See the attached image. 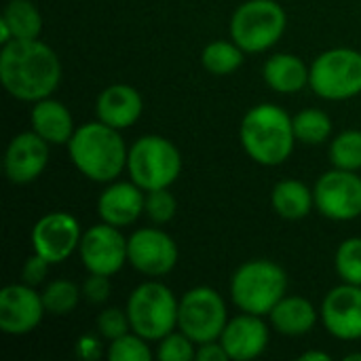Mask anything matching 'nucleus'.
<instances>
[{"instance_id": "nucleus-1", "label": "nucleus", "mask_w": 361, "mask_h": 361, "mask_svg": "<svg viewBox=\"0 0 361 361\" xmlns=\"http://www.w3.org/2000/svg\"><path fill=\"white\" fill-rule=\"evenodd\" d=\"M0 80L11 97L34 104L51 97L59 87L61 61L38 38H15L0 49Z\"/></svg>"}, {"instance_id": "nucleus-2", "label": "nucleus", "mask_w": 361, "mask_h": 361, "mask_svg": "<svg viewBox=\"0 0 361 361\" xmlns=\"http://www.w3.org/2000/svg\"><path fill=\"white\" fill-rule=\"evenodd\" d=\"M72 165L91 182L110 184L127 169L129 148L118 129L97 121L76 127L68 142Z\"/></svg>"}, {"instance_id": "nucleus-3", "label": "nucleus", "mask_w": 361, "mask_h": 361, "mask_svg": "<svg viewBox=\"0 0 361 361\" xmlns=\"http://www.w3.org/2000/svg\"><path fill=\"white\" fill-rule=\"evenodd\" d=\"M239 140L254 163L279 167L292 157L296 146L294 121L277 104H258L243 114Z\"/></svg>"}, {"instance_id": "nucleus-4", "label": "nucleus", "mask_w": 361, "mask_h": 361, "mask_svg": "<svg viewBox=\"0 0 361 361\" xmlns=\"http://www.w3.org/2000/svg\"><path fill=\"white\" fill-rule=\"evenodd\" d=\"M288 294L286 271L267 258L243 262L231 277V298L235 307L252 315H269Z\"/></svg>"}, {"instance_id": "nucleus-5", "label": "nucleus", "mask_w": 361, "mask_h": 361, "mask_svg": "<svg viewBox=\"0 0 361 361\" xmlns=\"http://www.w3.org/2000/svg\"><path fill=\"white\" fill-rule=\"evenodd\" d=\"M127 315L131 332L148 343H159L178 328L180 300L165 283L150 279L140 283L127 298Z\"/></svg>"}, {"instance_id": "nucleus-6", "label": "nucleus", "mask_w": 361, "mask_h": 361, "mask_svg": "<svg viewBox=\"0 0 361 361\" xmlns=\"http://www.w3.org/2000/svg\"><path fill=\"white\" fill-rule=\"evenodd\" d=\"M127 173L142 190L169 188L182 173L178 146L163 135H142L127 154Z\"/></svg>"}, {"instance_id": "nucleus-7", "label": "nucleus", "mask_w": 361, "mask_h": 361, "mask_svg": "<svg viewBox=\"0 0 361 361\" xmlns=\"http://www.w3.org/2000/svg\"><path fill=\"white\" fill-rule=\"evenodd\" d=\"M288 27L286 8L277 0H245L231 17V40L245 53H264L275 47Z\"/></svg>"}, {"instance_id": "nucleus-8", "label": "nucleus", "mask_w": 361, "mask_h": 361, "mask_svg": "<svg viewBox=\"0 0 361 361\" xmlns=\"http://www.w3.org/2000/svg\"><path fill=\"white\" fill-rule=\"evenodd\" d=\"M309 87L328 102H345L361 93V53L349 47L328 49L311 63Z\"/></svg>"}, {"instance_id": "nucleus-9", "label": "nucleus", "mask_w": 361, "mask_h": 361, "mask_svg": "<svg viewBox=\"0 0 361 361\" xmlns=\"http://www.w3.org/2000/svg\"><path fill=\"white\" fill-rule=\"evenodd\" d=\"M228 324L224 298L209 286H197L180 298L178 330L195 345L220 341Z\"/></svg>"}, {"instance_id": "nucleus-10", "label": "nucleus", "mask_w": 361, "mask_h": 361, "mask_svg": "<svg viewBox=\"0 0 361 361\" xmlns=\"http://www.w3.org/2000/svg\"><path fill=\"white\" fill-rule=\"evenodd\" d=\"M317 212L334 222H349L361 216V178L357 171L330 169L313 188Z\"/></svg>"}, {"instance_id": "nucleus-11", "label": "nucleus", "mask_w": 361, "mask_h": 361, "mask_svg": "<svg viewBox=\"0 0 361 361\" xmlns=\"http://www.w3.org/2000/svg\"><path fill=\"white\" fill-rule=\"evenodd\" d=\"M180 258V250L173 237L161 228L146 226L137 228L127 239V264L146 277H165L169 275Z\"/></svg>"}, {"instance_id": "nucleus-12", "label": "nucleus", "mask_w": 361, "mask_h": 361, "mask_svg": "<svg viewBox=\"0 0 361 361\" xmlns=\"http://www.w3.org/2000/svg\"><path fill=\"white\" fill-rule=\"evenodd\" d=\"M78 256L89 273L112 277L127 264V239L112 224H95L82 233Z\"/></svg>"}, {"instance_id": "nucleus-13", "label": "nucleus", "mask_w": 361, "mask_h": 361, "mask_svg": "<svg viewBox=\"0 0 361 361\" xmlns=\"http://www.w3.org/2000/svg\"><path fill=\"white\" fill-rule=\"evenodd\" d=\"M32 247L51 264H61L78 252L82 231L78 220L68 212H51L42 216L32 228Z\"/></svg>"}, {"instance_id": "nucleus-14", "label": "nucleus", "mask_w": 361, "mask_h": 361, "mask_svg": "<svg viewBox=\"0 0 361 361\" xmlns=\"http://www.w3.org/2000/svg\"><path fill=\"white\" fill-rule=\"evenodd\" d=\"M47 309L42 294L27 283H11L0 292V330L8 336H25L34 332Z\"/></svg>"}, {"instance_id": "nucleus-15", "label": "nucleus", "mask_w": 361, "mask_h": 361, "mask_svg": "<svg viewBox=\"0 0 361 361\" xmlns=\"http://www.w3.org/2000/svg\"><path fill=\"white\" fill-rule=\"evenodd\" d=\"M322 322L338 341H361V286L341 283L322 302Z\"/></svg>"}, {"instance_id": "nucleus-16", "label": "nucleus", "mask_w": 361, "mask_h": 361, "mask_svg": "<svg viewBox=\"0 0 361 361\" xmlns=\"http://www.w3.org/2000/svg\"><path fill=\"white\" fill-rule=\"evenodd\" d=\"M49 148L51 144L32 129L17 133L4 152V173L8 182L23 186L38 180L49 165Z\"/></svg>"}, {"instance_id": "nucleus-17", "label": "nucleus", "mask_w": 361, "mask_h": 361, "mask_svg": "<svg viewBox=\"0 0 361 361\" xmlns=\"http://www.w3.org/2000/svg\"><path fill=\"white\" fill-rule=\"evenodd\" d=\"M269 326L260 315L243 313L228 319L220 343L233 361H250L260 357L269 347Z\"/></svg>"}, {"instance_id": "nucleus-18", "label": "nucleus", "mask_w": 361, "mask_h": 361, "mask_svg": "<svg viewBox=\"0 0 361 361\" xmlns=\"http://www.w3.org/2000/svg\"><path fill=\"white\" fill-rule=\"evenodd\" d=\"M146 190H142L135 182H110L99 199H97V214L102 222L112 224L116 228L131 226L144 216Z\"/></svg>"}, {"instance_id": "nucleus-19", "label": "nucleus", "mask_w": 361, "mask_h": 361, "mask_svg": "<svg viewBox=\"0 0 361 361\" xmlns=\"http://www.w3.org/2000/svg\"><path fill=\"white\" fill-rule=\"evenodd\" d=\"M144 112V99L140 91L125 82L106 87L95 99V114L102 123L123 131L140 121Z\"/></svg>"}, {"instance_id": "nucleus-20", "label": "nucleus", "mask_w": 361, "mask_h": 361, "mask_svg": "<svg viewBox=\"0 0 361 361\" xmlns=\"http://www.w3.org/2000/svg\"><path fill=\"white\" fill-rule=\"evenodd\" d=\"M30 125L32 131H36L51 146L68 144L76 131L70 110L59 99L53 97L34 102V108L30 112Z\"/></svg>"}, {"instance_id": "nucleus-21", "label": "nucleus", "mask_w": 361, "mask_h": 361, "mask_svg": "<svg viewBox=\"0 0 361 361\" xmlns=\"http://www.w3.org/2000/svg\"><path fill=\"white\" fill-rule=\"evenodd\" d=\"M262 78L273 91L292 95V93L302 91L309 85L311 66H307L294 53H275L264 61Z\"/></svg>"}, {"instance_id": "nucleus-22", "label": "nucleus", "mask_w": 361, "mask_h": 361, "mask_svg": "<svg viewBox=\"0 0 361 361\" xmlns=\"http://www.w3.org/2000/svg\"><path fill=\"white\" fill-rule=\"evenodd\" d=\"M269 317H271V326L275 332H279L283 336H305L317 326L319 313L311 300H307L302 296L286 294L273 307Z\"/></svg>"}, {"instance_id": "nucleus-23", "label": "nucleus", "mask_w": 361, "mask_h": 361, "mask_svg": "<svg viewBox=\"0 0 361 361\" xmlns=\"http://www.w3.org/2000/svg\"><path fill=\"white\" fill-rule=\"evenodd\" d=\"M271 205L279 218L296 222L311 214V209L315 207V195L305 182L286 178L275 184L271 192Z\"/></svg>"}, {"instance_id": "nucleus-24", "label": "nucleus", "mask_w": 361, "mask_h": 361, "mask_svg": "<svg viewBox=\"0 0 361 361\" xmlns=\"http://www.w3.org/2000/svg\"><path fill=\"white\" fill-rule=\"evenodd\" d=\"M0 19L8 23L13 32V40L38 38L42 32V15L32 0H8Z\"/></svg>"}, {"instance_id": "nucleus-25", "label": "nucleus", "mask_w": 361, "mask_h": 361, "mask_svg": "<svg viewBox=\"0 0 361 361\" xmlns=\"http://www.w3.org/2000/svg\"><path fill=\"white\" fill-rule=\"evenodd\" d=\"M245 51L235 40H212L203 53L201 63L214 76H228L243 66Z\"/></svg>"}, {"instance_id": "nucleus-26", "label": "nucleus", "mask_w": 361, "mask_h": 361, "mask_svg": "<svg viewBox=\"0 0 361 361\" xmlns=\"http://www.w3.org/2000/svg\"><path fill=\"white\" fill-rule=\"evenodd\" d=\"M292 121H294L296 142H302L307 146H319V144L328 142L332 135V129H334L328 112L317 110V108L300 110L296 116H292Z\"/></svg>"}, {"instance_id": "nucleus-27", "label": "nucleus", "mask_w": 361, "mask_h": 361, "mask_svg": "<svg viewBox=\"0 0 361 361\" xmlns=\"http://www.w3.org/2000/svg\"><path fill=\"white\" fill-rule=\"evenodd\" d=\"M330 163L336 169L360 171L361 169V131L345 129L330 142Z\"/></svg>"}, {"instance_id": "nucleus-28", "label": "nucleus", "mask_w": 361, "mask_h": 361, "mask_svg": "<svg viewBox=\"0 0 361 361\" xmlns=\"http://www.w3.org/2000/svg\"><path fill=\"white\" fill-rule=\"evenodd\" d=\"M40 294H42V302H44L47 313L61 317V315H70L78 307L82 290L74 281L55 279Z\"/></svg>"}, {"instance_id": "nucleus-29", "label": "nucleus", "mask_w": 361, "mask_h": 361, "mask_svg": "<svg viewBox=\"0 0 361 361\" xmlns=\"http://www.w3.org/2000/svg\"><path fill=\"white\" fill-rule=\"evenodd\" d=\"M334 269L345 283L361 286V237H349L338 245Z\"/></svg>"}, {"instance_id": "nucleus-30", "label": "nucleus", "mask_w": 361, "mask_h": 361, "mask_svg": "<svg viewBox=\"0 0 361 361\" xmlns=\"http://www.w3.org/2000/svg\"><path fill=\"white\" fill-rule=\"evenodd\" d=\"M106 357L110 361H148L152 360V351L146 338L135 332H127L110 341Z\"/></svg>"}, {"instance_id": "nucleus-31", "label": "nucleus", "mask_w": 361, "mask_h": 361, "mask_svg": "<svg viewBox=\"0 0 361 361\" xmlns=\"http://www.w3.org/2000/svg\"><path fill=\"white\" fill-rule=\"evenodd\" d=\"M178 212V201L169 192V188H157L146 192V203H144V216L154 222V224H167L176 218Z\"/></svg>"}, {"instance_id": "nucleus-32", "label": "nucleus", "mask_w": 361, "mask_h": 361, "mask_svg": "<svg viewBox=\"0 0 361 361\" xmlns=\"http://www.w3.org/2000/svg\"><path fill=\"white\" fill-rule=\"evenodd\" d=\"M157 357L161 361H195L197 345L184 332L173 330L171 334L159 341Z\"/></svg>"}, {"instance_id": "nucleus-33", "label": "nucleus", "mask_w": 361, "mask_h": 361, "mask_svg": "<svg viewBox=\"0 0 361 361\" xmlns=\"http://www.w3.org/2000/svg\"><path fill=\"white\" fill-rule=\"evenodd\" d=\"M95 328H97V334L102 338H106L108 343L131 332V322H129L127 309H116V307L104 309L95 317Z\"/></svg>"}, {"instance_id": "nucleus-34", "label": "nucleus", "mask_w": 361, "mask_h": 361, "mask_svg": "<svg viewBox=\"0 0 361 361\" xmlns=\"http://www.w3.org/2000/svg\"><path fill=\"white\" fill-rule=\"evenodd\" d=\"M82 296L91 302V305H104L110 298L112 292V283L108 275H97V273H89V277L85 279V283L80 286Z\"/></svg>"}, {"instance_id": "nucleus-35", "label": "nucleus", "mask_w": 361, "mask_h": 361, "mask_svg": "<svg viewBox=\"0 0 361 361\" xmlns=\"http://www.w3.org/2000/svg\"><path fill=\"white\" fill-rule=\"evenodd\" d=\"M49 267H51V262L44 260L40 254L34 252V254L25 260V264H23V269H21V281L27 283V286H32V288L40 286V283L44 281L47 273H49Z\"/></svg>"}, {"instance_id": "nucleus-36", "label": "nucleus", "mask_w": 361, "mask_h": 361, "mask_svg": "<svg viewBox=\"0 0 361 361\" xmlns=\"http://www.w3.org/2000/svg\"><path fill=\"white\" fill-rule=\"evenodd\" d=\"M76 355L85 361H95L102 357V343L93 334H85L76 341Z\"/></svg>"}, {"instance_id": "nucleus-37", "label": "nucleus", "mask_w": 361, "mask_h": 361, "mask_svg": "<svg viewBox=\"0 0 361 361\" xmlns=\"http://www.w3.org/2000/svg\"><path fill=\"white\" fill-rule=\"evenodd\" d=\"M195 361H231L226 349L222 347L220 341H212V343H203L197 345V357Z\"/></svg>"}, {"instance_id": "nucleus-38", "label": "nucleus", "mask_w": 361, "mask_h": 361, "mask_svg": "<svg viewBox=\"0 0 361 361\" xmlns=\"http://www.w3.org/2000/svg\"><path fill=\"white\" fill-rule=\"evenodd\" d=\"M300 360L302 361H330L332 357H330L328 353H324V351H305V353L300 355Z\"/></svg>"}, {"instance_id": "nucleus-39", "label": "nucleus", "mask_w": 361, "mask_h": 361, "mask_svg": "<svg viewBox=\"0 0 361 361\" xmlns=\"http://www.w3.org/2000/svg\"><path fill=\"white\" fill-rule=\"evenodd\" d=\"M11 40H13V32L8 27V23L4 19H0V44H6Z\"/></svg>"}, {"instance_id": "nucleus-40", "label": "nucleus", "mask_w": 361, "mask_h": 361, "mask_svg": "<svg viewBox=\"0 0 361 361\" xmlns=\"http://www.w3.org/2000/svg\"><path fill=\"white\" fill-rule=\"evenodd\" d=\"M345 361H361V353H349Z\"/></svg>"}]
</instances>
